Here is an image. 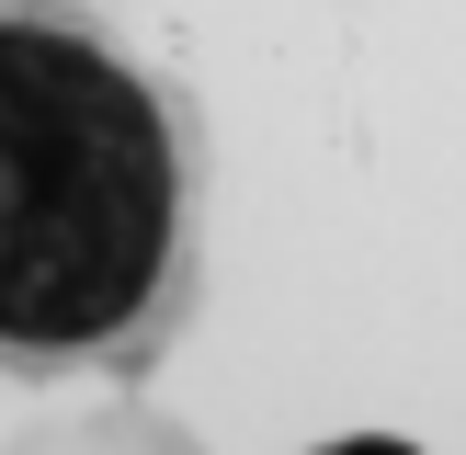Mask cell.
<instances>
[{
	"label": "cell",
	"mask_w": 466,
	"mask_h": 455,
	"mask_svg": "<svg viewBox=\"0 0 466 455\" xmlns=\"http://www.w3.org/2000/svg\"><path fill=\"white\" fill-rule=\"evenodd\" d=\"M194 285V148L171 91L80 23L0 12V364H137Z\"/></svg>",
	"instance_id": "obj_1"
},
{
	"label": "cell",
	"mask_w": 466,
	"mask_h": 455,
	"mask_svg": "<svg viewBox=\"0 0 466 455\" xmlns=\"http://www.w3.org/2000/svg\"><path fill=\"white\" fill-rule=\"evenodd\" d=\"M0 455H205V444L148 399H91V410H57V421L12 432Z\"/></svg>",
	"instance_id": "obj_2"
},
{
	"label": "cell",
	"mask_w": 466,
	"mask_h": 455,
	"mask_svg": "<svg viewBox=\"0 0 466 455\" xmlns=\"http://www.w3.org/2000/svg\"><path fill=\"white\" fill-rule=\"evenodd\" d=\"M319 455H421V444H399V432H341V444H319Z\"/></svg>",
	"instance_id": "obj_3"
}]
</instances>
